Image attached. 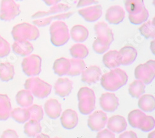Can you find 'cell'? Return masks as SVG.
<instances>
[{"instance_id": "6da1fadb", "label": "cell", "mask_w": 155, "mask_h": 138, "mask_svg": "<svg viewBox=\"0 0 155 138\" xmlns=\"http://www.w3.org/2000/svg\"><path fill=\"white\" fill-rule=\"evenodd\" d=\"M126 72L119 68L111 69L110 71L101 76V84L105 90L116 91L125 85L128 81Z\"/></svg>"}, {"instance_id": "7a4b0ae2", "label": "cell", "mask_w": 155, "mask_h": 138, "mask_svg": "<svg viewBox=\"0 0 155 138\" xmlns=\"http://www.w3.org/2000/svg\"><path fill=\"white\" fill-rule=\"evenodd\" d=\"M50 34L51 43L56 47L65 45L70 38L67 25L62 21H55L51 24Z\"/></svg>"}, {"instance_id": "3957f363", "label": "cell", "mask_w": 155, "mask_h": 138, "mask_svg": "<svg viewBox=\"0 0 155 138\" xmlns=\"http://www.w3.org/2000/svg\"><path fill=\"white\" fill-rule=\"evenodd\" d=\"M11 34L16 40H35L40 36L38 29L35 26L28 22L18 24L13 27Z\"/></svg>"}, {"instance_id": "277c9868", "label": "cell", "mask_w": 155, "mask_h": 138, "mask_svg": "<svg viewBox=\"0 0 155 138\" xmlns=\"http://www.w3.org/2000/svg\"><path fill=\"white\" fill-rule=\"evenodd\" d=\"M24 88L29 91L33 96L43 99L50 94L52 86L38 77H32L25 81Z\"/></svg>"}, {"instance_id": "5b68a950", "label": "cell", "mask_w": 155, "mask_h": 138, "mask_svg": "<svg viewBox=\"0 0 155 138\" xmlns=\"http://www.w3.org/2000/svg\"><path fill=\"white\" fill-rule=\"evenodd\" d=\"M78 109L83 115L91 114L95 108L96 96L93 89L87 87H81L78 92Z\"/></svg>"}, {"instance_id": "8992f818", "label": "cell", "mask_w": 155, "mask_h": 138, "mask_svg": "<svg viewBox=\"0 0 155 138\" xmlns=\"http://www.w3.org/2000/svg\"><path fill=\"white\" fill-rule=\"evenodd\" d=\"M135 77L145 85L150 84L155 77L154 60H149L145 63L137 66L135 69Z\"/></svg>"}, {"instance_id": "52a82bcc", "label": "cell", "mask_w": 155, "mask_h": 138, "mask_svg": "<svg viewBox=\"0 0 155 138\" xmlns=\"http://www.w3.org/2000/svg\"><path fill=\"white\" fill-rule=\"evenodd\" d=\"M21 66L23 72L27 76H37L41 72L42 58L37 55H30L24 58Z\"/></svg>"}, {"instance_id": "ba28073f", "label": "cell", "mask_w": 155, "mask_h": 138, "mask_svg": "<svg viewBox=\"0 0 155 138\" xmlns=\"http://www.w3.org/2000/svg\"><path fill=\"white\" fill-rule=\"evenodd\" d=\"M21 13L20 6L14 0H2L0 5V19L9 21Z\"/></svg>"}, {"instance_id": "9c48e42d", "label": "cell", "mask_w": 155, "mask_h": 138, "mask_svg": "<svg viewBox=\"0 0 155 138\" xmlns=\"http://www.w3.org/2000/svg\"><path fill=\"white\" fill-rule=\"evenodd\" d=\"M107 120V116L105 112L97 110L89 116L87 126L92 131H99L104 128Z\"/></svg>"}, {"instance_id": "30bf717a", "label": "cell", "mask_w": 155, "mask_h": 138, "mask_svg": "<svg viewBox=\"0 0 155 138\" xmlns=\"http://www.w3.org/2000/svg\"><path fill=\"white\" fill-rule=\"evenodd\" d=\"M94 30L97 37V39L100 41L109 45L113 42L114 40V33L106 22L97 23L94 26Z\"/></svg>"}, {"instance_id": "8fae6325", "label": "cell", "mask_w": 155, "mask_h": 138, "mask_svg": "<svg viewBox=\"0 0 155 138\" xmlns=\"http://www.w3.org/2000/svg\"><path fill=\"white\" fill-rule=\"evenodd\" d=\"M99 104L104 111L114 112L119 105V100L114 93L107 92L101 95L99 98Z\"/></svg>"}, {"instance_id": "7c38bea8", "label": "cell", "mask_w": 155, "mask_h": 138, "mask_svg": "<svg viewBox=\"0 0 155 138\" xmlns=\"http://www.w3.org/2000/svg\"><path fill=\"white\" fill-rule=\"evenodd\" d=\"M79 14L87 22L97 21L102 15V8L100 5L87 7L78 11Z\"/></svg>"}, {"instance_id": "4fadbf2b", "label": "cell", "mask_w": 155, "mask_h": 138, "mask_svg": "<svg viewBox=\"0 0 155 138\" xmlns=\"http://www.w3.org/2000/svg\"><path fill=\"white\" fill-rule=\"evenodd\" d=\"M125 16V12L123 8L119 5H115L107 9L106 19L110 24L117 25L124 21Z\"/></svg>"}, {"instance_id": "5bb4252c", "label": "cell", "mask_w": 155, "mask_h": 138, "mask_svg": "<svg viewBox=\"0 0 155 138\" xmlns=\"http://www.w3.org/2000/svg\"><path fill=\"white\" fill-rule=\"evenodd\" d=\"M81 74V81L87 84L91 85L99 81L102 76L101 68L96 65L91 66L85 69Z\"/></svg>"}, {"instance_id": "9a60e30c", "label": "cell", "mask_w": 155, "mask_h": 138, "mask_svg": "<svg viewBox=\"0 0 155 138\" xmlns=\"http://www.w3.org/2000/svg\"><path fill=\"white\" fill-rule=\"evenodd\" d=\"M78 115L77 113L72 109L64 110L60 117V121L62 127L67 130H72L78 124Z\"/></svg>"}, {"instance_id": "2e32d148", "label": "cell", "mask_w": 155, "mask_h": 138, "mask_svg": "<svg viewBox=\"0 0 155 138\" xmlns=\"http://www.w3.org/2000/svg\"><path fill=\"white\" fill-rule=\"evenodd\" d=\"M127 127L125 118L121 115H114L107 120V127L114 133L120 134L125 131Z\"/></svg>"}, {"instance_id": "e0dca14e", "label": "cell", "mask_w": 155, "mask_h": 138, "mask_svg": "<svg viewBox=\"0 0 155 138\" xmlns=\"http://www.w3.org/2000/svg\"><path fill=\"white\" fill-rule=\"evenodd\" d=\"M73 89V82L67 78L58 79L54 85L55 94L61 97L69 95Z\"/></svg>"}, {"instance_id": "ac0fdd59", "label": "cell", "mask_w": 155, "mask_h": 138, "mask_svg": "<svg viewBox=\"0 0 155 138\" xmlns=\"http://www.w3.org/2000/svg\"><path fill=\"white\" fill-rule=\"evenodd\" d=\"M44 110L45 114L50 119L55 120L61 115V105L57 99L50 98L45 103Z\"/></svg>"}, {"instance_id": "d6986e66", "label": "cell", "mask_w": 155, "mask_h": 138, "mask_svg": "<svg viewBox=\"0 0 155 138\" xmlns=\"http://www.w3.org/2000/svg\"><path fill=\"white\" fill-rule=\"evenodd\" d=\"M103 63L109 69L117 68L121 65V56L117 50H110L102 58Z\"/></svg>"}, {"instance_id": "ffe728a7", "label": "cell", "mask_w": 155, "mask_h": 138, "mask_svg": "<svg viewBox=\"0 0 155 138\" xmlns=\"http://www.w3.org/2000/svg\"><path fill=\"white\" fill-rule=\"evenodd\" d=\"M13 52L21 56L30 55L34 50L32 44L28 40H16L12 45Z\"/></svg>"}, {"instance_id": "44dd1931", "label": "cell", "mask_w": 155, "mask_h": 138, "mask_svg": "<svg viewBox=\"0 0 155 138\" xmlns=\"http://www.w3.org/2000/svg\"><path fill=\"white\" fill-rule=\"evenodd\" d=\"M119 53L121 56V65L124 66L132 65L138 55L137 50L130 45H127L122 48Z\"/></svg>"}, {"instance_id": "7402d4cb", "label": "cell", "mask_w": 155, "mask_h": 138, "mask_svg": "<svg viewBox=\"0 0 155 138\" xmlns=\"http://www.w3.org/2000/svg\"><path fill=\"white\" fill-rule=\"evenodd\" d=\"M70 9V7L65 4L58 3L54 6H52L48 11H38L32 16V18L34 19H41L46 16H49L52 14L63 13Z\"/></svg>"}, {"instance_id": "603a6c76", "label": "cell", "mask_w": 155, "mask_h": 138, "mask_svg": "<svg viewBox=\"0 0 155 138\" xmlns=\"http://www.w3.org/2000/svg\"><path fill=\"white\" fill-rule=\"evenodd\" d=\"M74 12H64V13H61L56 15H52L50 17H46L42 18L41 19H34L33 21V24L35 26L38 27H45L49 25L51 22L55 20L61 21L63 19H66L70 18L72 15H73Z\"/></svg>"}, {"instance_id": "cb8c5ba5", "label": "cell", "mask_w": 155, "mask_h": 138, "mask_svg": "<svg viewBox=\"0 0 155 138\" xmlns=\"http://www.w3.org/2000/svg\"><path fill=\"white\" fill-rule=\"evenodd\" d=\"M70 35L74 42L80 43L86 41L88 39L89 31L83 25H75L71 28Z\"/></svg>"}, {"instance_id": "d4e9b609", "label": "cell", "mask_w": 155, "mask_h": 138, "mask_svg": "<svg viewBox=\"0 0 155 138\" xmlns=\"http://www.w3.org/2000/svg\"><path fill=\"white\" fill-rule=\"evenodd\" d=\"M12 110L11 100L6 94H0V120H7Z\"/></svg>"}, {"instance_id": "484cf974", "label": "cell", "mask_w": 155, "mask_h": 138, "mask_svg": "<svg viewBox=\"0 0 155 138\" xmlns=\"http://www.w3.org/2000/svg\"><path fill=\"white\" fill-rule=\"evenodd\" d=\"M53 69L55 74L59 76L68 75L70 69V59L66 58H60L56 59L54 63Z\"/></svg>"}, {"instance_id": "4316f807", "label": "cell", "mask_w": 155, "mask_h": 138, "mask_svg": "<svg viewBox=\"0 0 155 138\" xmlns=\"http://www.w3.org/2000/svg\"><path fill=\"white\" fill-rule=\"evenodd\" d=\"M16 100L19 105L22 108H26L33 104L34 96L29 91L24 89L17 93L16 95Z\"/></svg>"}, {"instance_id": "83f0119b", "label": "cell", "mask_w": 155, "mask_h": 138, "mask_svg": "<svg viewBox=\"0 0 155 138\" xmlns=\"http://www.w3.org/2000/svg\"><path fill=\"white\" fill-rule=\"evenodd\" d=\"M138 105L145 112H151L155 108L154 97L151 94H144L139 97Z\"/></svg>"}, {"instance_id": "f1b7e54d", "label": "cell", "mask_w": 155, "mask_h": 138, "mask_svg": "<svg viewBox=\"0 0 155 138\" xmlns=\"http://www.w3.org/2000/svg\"><path fill=\"white\" fill-rule=\"evenodd\" d=\"M15 74V67L10 63L5 62L0 63V79L8 82L13 79Z\"/></svg>"}, {"instance_id": "f546056e", "label": "cell", "mask_w": 155, "mask_h": 138, "mask_svg": "<svg viewBox=\"0 0 155 138\" xmlns=\"http://www.w3.org/2000/svg\"><path fill=\"white\" fill-rule=\"evenodd\" d=\"M42 131V127L40 123L34 120H30L25 123L24 127V132L28 136L34 137Z\"/></svg>"}, {"instance_id": "4dcf8cb0", "label": "cell", "mask_w": 155, "mask_h": 138, "mask_svg": "<svg viewBox=\"0 0 155 138\" xmlns=\"http://www.w3.org/2000/svg\"><path fill=\"white\" fill-rule=\"evenodd\" d=\"M70 69L68 75L71 76H76L80 75L86 69V64L83 59L72 58L70 59Z\"/></svg>"}, {"instance_id": "1f68e13d", "label": "cell", "mask_w": 155, "mask_h": 138, "mask_svg": "<svg viewBox=\"0 0 155 138\" xmlns=\"http://www.w3.org/2000/svg\"><path fill=\"white\" fill-rule=\"evenodd\" d=\"M11 117L19 123H24L30 119V114L28 108H16L11 110Z\"/></svg>"}, {"instance_id": "d6a6232c", "label": "cell", "mask_w": 155, "mask_h": 138, "mask_svg": "<svg viewBox=\"0 0 155 138\" xmlns=\"http://www.w3.org/2000/svg\"><path fill=\"white\" fill-rule=\"evenodd\" d=\"M145 92V84L140 80H135L130 84L128 92L132 97L139 98Z\"/></svg>"}, {"instance_id": "836d02e7", "label": "cell", "mask_w": 155, "mask_h": 138, "mask_svg": "<svg viewBox=\"0 0 155 138\" xmlns=\"http://www.w3.org/2000/svg\"><path fill=\"white\" fill-rule=\"evenodd\" d=\"M125 7L128 14H135L144 8V0H125Z\"/></svg>"}, {"instance_id": "e575fe53", "label": "cell", "mask_w": 155, "mask_h": 138, "mask_svg": "<svg viewBox=\"0 0 155 138\" xmlns=\"http://www.w3.org/2000/svg\"><path fill=\"white\" fill-rule=\"evenodd\" d=\"M70 53L73 58L83 59L89 55V50L84 45L76 43L70 48Z\"/></svg>"}, {"instance_id": "d590c367", "label": "cell", "mask_w": 155, "mask_h": 138, "mask_svg": "<svg viewBox=\"0 0 155 138\" xmlns=\"http://www.w3.org/2000/svg\"><path fill=\"white\" fill-rule=\"evenodd\" d=\"M141 34L146 39H154L155 37V26L154 19L146 21L139 28Z\"/></svg>"}, {"instance_id": "8d00e7d4", "label": "cell", "mask_w": 155, "mask_h": 138, "mask_svg": "<svg viewBox=\"0 0 155 138\" xmlns=\"http://www.w3.org/2000/svg\"><path fill=\"white\" fill-rule=\"evenodd\" d=\"M145 115L146 114L145 113L139 109L132 110L128 115V123L132 128L138 129L140 121Z\"/></svg>"}, {"instance_id": "74e56055", "label": "cell", "mask_w": 155, "mask_h": 138, "mask_svg": "<svg viewBox=\"0 0 155 138\" xmlns=\"http://www.w3.org/2000/svg\"><path fill=\"white\" fill-rule=\"evenodd\" d=\"M149 18V12L145 7L141 11L135 14H128L130 22L134 25H140L147 21Z\"/></svg>"}, {"instance_id": "f35d334b", "label": "cell", "mask_w": 155, "mask_h": 138, "mask_svg": "<svg viewBox=\"0 0 155 138\" xmlns=\"http://www.w3.org/2000/svg\"><path fill=\"white\" fill-rule=\"evenodd\" d=\"M29 114L30 119L40 122L44 118V110L41 105L32 104L28 108Z\"/></svg>"}, {"instance_id": "ab89813d", "label": "cell", "mask_w": 155, "mask_h": 138, "mask_svg": "<svg viewBox=\"0 0 155 138\" xmlns=\"http://www.w3.org/2000/svg\"><path fill=\"white\" fill-rule=\"evenodd\" d=\"M155 121L154 118L151 116L147 115L141 119L140 122L138 129L144 132H148L154 128Z\"/></svg>"}, {"instance_id": "60d3db41", "label": "cell", "mask_w": 155, "mask_h": 138, "mask_svg": "<svg viewBox=\"0 0 155 138\" xmlns=\"http://www.w3.org/2000/svg\"><path fill=\"white\" fill-rule=\"evenodd\" d=\"M93 48L94 52L98 54H103L106 52L110 48V45L100 41L96 39L93 44Z\"/></svg>"}, {"instance_id": "b9f144b4", "label": "cell", "mask_w": 155, "mask_h": 138, "mask_svg": "<svg viewBox=\"0 0 155 138\" xmlns=\"http://www.w3.org/2000/svg\"><path fill=\"white\" fill-rule=\"evenodd\" d=\"M11 52L10 44L6 40H4L3 43L0 46V58L7 56Z\"/></svg>"}, {"instance_id": "7bdbcfd3", "label": "cell", "mask_w": 155, "mask_h": 138, "mask_svg": "<svg viewBox=\"0 0 155 138\" xmlns=\"http://www.w3.org/2000/svg\"><path fill=\"white\" fill-rule=\"evenodd\" d=\"M96 138H115V136L114 133L108 129H104L98 132Z\"/></svg>"}, {"instance_id": "ee69618b", "label": "cell", "mask_w": 155, "mask_h": 138, "mask_svg": "<svg viewBox=\"0 0 155 138\" xmlns=\"http://www.w3.org/2000/svg\"><path fill=\"white\" fill-rule=\"evenodd\" d=\"M1 138H19V136L16 131L8 129L3 133Z\"/></svg>"}, {"instance_id": "f6af8a7d", "label": "cell", "mask_w": 155, "mask_h": 138, "mask_svg": "<svg viewBox=\"0 0 155 138\" xmlns=\"http://www.w3.org/2000/svg\"><path fill=\"white\" fill-rule=\"evenodd\" d=\"M99 2L97 0H80L77 4V8H82L92 5H97Z\"/></svg>"}, {"instance_id": "bcb514c9", "label": "cell", "mask_w": 155, "mask_h": 138, "mask_svg": "<svg viewBox=\"0 0 155 138\" xmlns=\"http://www.w3.org/2000/svg\"><path fill=\"white\" fill-rule=\"evenodd\" d=\"M119 138H138V136L134 131H128L120 134Z\"/></svg>"}, {"instance_id": "7dc6e473", "label": "cell", "mask_w": 155, "mask_h": 138, "mask_svg": "<svg viewBox=\"0 0 155 138\" xmlns=\"http://www.w3.org/2000/svg\"><path fill=\"white\" fill-rule=\"evenodd\" d=\"M45 2V3L49 6H54L55 5L58 4V3L61 1V0H43Z\"/></svg>"}, {"instance_id": "c3c4849f", "label": "cell", "mask_w": 155, "mask_h": 138, "mask_svg": "<svg viewBox=\"0 0 155 138\" xmlns=\"http://www.w3.org/2000/svg\"><path fill=\"white\" fill-rule=\"evenodd\" d=\"M35 138H50V137L47 134H45L44 133H40L37 134Z\"/></svg>"}, {"instance_id": "681fc988", "label": "cell", "mask_w": 155, "mask_h": 138, "mask_svg": "<svg viewBox=\"0 0 155 138\" xmlns=\"http://www.w3.org/2000/svg\"><path fill=\"white\" fill-rule=\"evenodd\" d=\"M148 138H155V134H154V131H152L151 133H150L148 136Z\"/></svg>"}, {"instance_id": "f907efd6", "label": "cell", "mask_w": 155, "mask_h": 138, "mask_svg": "<svg viewBox=\"0 0 155 138\" xmlns=\"http://www.w3.org/2000/svg\"><path fill=\"white\" fill-rule=\"evenodd\" d=\"M4 40H5V39H3V37L0 35V46L2 45V44L3 43V41H4Z\"/></svg>"}, {"instance_id": "816d5d0a", "label": "cell", "mask_w": 155, "mask_h": 138, "mask_svg": "<svg viewBox=\"0 0 155 138\" xmlns=\"http://www.w3.org/2000/svg\"><path fill=\"white\" fill-rule=\"evenodd\" d=\"M16 1H22V0H16Z\"/></svg>"}, {"instance_id": "f5cc1de1", "label": "cell", "mask_w": 155, "mask_h": 138, "mask_svg": "<svg viewBox=\"0 0 155 138\" xmlns=\"http://www.w3.org/2000/svg\"><path fill=\"white\" fill-rule=\"evenodd\" d=\"M55 138H60V137H55Z\"/></svg>"}]
</instances>
